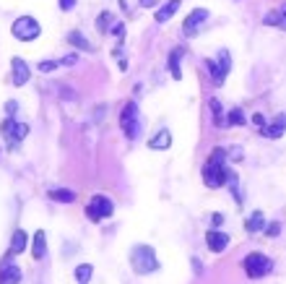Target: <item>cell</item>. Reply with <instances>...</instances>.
Instances as JSON below:
<instances>
[{"mask_svg":"<svg viewBox=\"0 0 286 284\" xmlns=\"http://www.w3.org/2000/svg\"><path fill=\"white\" fill-rule=\"evenodd\" d=\"M224 159H226L224 149H216V151L208 157V162L203 164V180H206L208 188H221V185L229 180V175H232V172L226 170Z\"/></svg>","mask_w":286,"mask_h":284,"instance_id":"cell-1","label":"cell"},{"mask_svg":"<svg viewBox=\"0 0 286 284\" xmlns=\"http://www.w3.org/2000/svg\"><path fill=\"white\" fill-rule=\"evenodd\" d=\"M130 263L138 274H154L159 269V261H156V253L149 245H135L130 250Z\"/></svg>","mask_w":286,"mask_h":284,"instance_id":"cell-2","label":"cell"},{"mask_svg":"<svg viewBox=\"0 0 286 284\" xmlns=\"http://www.w3.org/2000/svg\"><path fill=\"white\" fill-rule=\"evenodd\" d=\"M13 36L16 39H21V42H32V39H36L39 36V21H36L34 16H21V18H16L13 21Z\"/></svg>","mask_w":286,"mask_h":284,"instance_id":"cell-3","label":"cell"},{"mask_svg":"<svg viewBox=\"0 0 286 284\" xmlns=\"http://www.w3.org/2000/svg\"><path fill=\"white\" fill-rule=\"evenodd\" d=\"M242 266H245V271H247V277L260 279V277H265V274L273 269V261L268 258V255H263V253H250V255L242 261Z\"/></svg>","mask_w":286,"mask_h":284,"instance_id":"cell-4","label":"cell"},{"mask_svg":"<svg viewBox=\"0 0 286 284\" xmlns=\"http://www.w3.org/2000/svg\"><path fill=\"white\" fill-rule=\"evenodd\" d=\"M0 131H3V139H5V143L13 149V146H18V143H21V141L26 139V136H29V125L16 123L13 117H8V120H5L3 125H0Z\"/></svg>","mask_w":286,"mask_h":284,"instance_id":"cell-5","label":"cell"},{"mask_svg":"<svg viewBox=\"0 0 286 284\" xmlns=\"http://www.w3.org/2000/svg\"><path fill=\"white\" fill-rule=\"evenodd\" d=\"M112 212H115V206H112V201H109L107 196H94L89 201V206H86V216L91 219V222L112 216Z\"/></svg>","mask_w":286,"mask_h":284,"instance_id":"cell-6","label":"cell"},{"mask_svg":"<svg viewBox=\"0 0 286 284\" xmlns=\"http://www.w3.org/2000/svg\"><path fill=\"white\" fill-rule=\"evenodd\" d=\"M120 125H123V133L127 136V139H135L138 136V107L133 105V102H127L125 107H123V115H120Z\"/></svg>","mask_w":286,"mask_h":284,"instance_id":"cell-7","label":"cell"},{"mask_svg":"<svg viewBox=\"0 0 286 284\" xmlns=\"http://www.w3.org/2000/svg\"><path fill=\"white\" fill-rule=\"evenodd\" d=\"M206 66L211 71V76H214V84L221 86V84H224V78H226V73H229V68H232V58H229L226 50H221L219 52V63L216 60H208Z\"/></svg>","mask_w":286,"mask_h":284,"instance_id":"cell-8","label":"cell"},{"mask_svg":"<svg viewBox=\"0 0 286 284\" xmlns=\"http://www.w3.org/2000/svg\"><path fill=\"white\" fill-rule=\"evenodd\" d=\"M206 18H208V11H206V8H195V11L188 16V21H185V26H182V32H185L188 36H192V34H195L200 26H203V21H206Z\"/></svg>","mask_w":286,"mask_h":284,"instance_id":"cell-9","label":"cell"},{"mask_svg":"<svg viewBox=\"0 0 286 284\" xmlns=\"http://www.w3.org/2000/svg\"><path fill=\"white\" fill-rule=\"evenodd\" d=\"M11 68H13V78H11V84L13 86H24L26 81H29V66H26V63L21 60V58H13L11 60Z\"/></svg>","mask_w":286,"mask_h":284,"instance_id":"cell-10","label":"cell"},{"mask_svg":"<svg viewBox=\"0 0 286 284\" xmlns=\"http://www.w3.org/2000/svg\"><path fill=\"white\" fill-rule=\"evenodd\" d=\"M206 243H208V248L214 253H221V250H226V245H229V235L221 232V230H208Z\"/></svg>","mask_w":286,"mask_h":284,"instance_id":"cell-11","label":"cell"},{"mask_svg":"<svg viewBox=\"0 0 286 284\" xmlns=\"http://www.w3.org/2000/svg\"><path fill=\"white\" fill-rule=\"evenodd\" d=\"M260 133H263V136H268V139H281V136L286 133V115H279L271 125H265Z\"/></svg>","mask_w":286,"mask_h":284,"instance_id":"cell-12","label":"cell"},{"mask_svg":"<svg viewBox=\"0 0 286 284\" xmlns=\"http://www.w3.org/2000/svg\"><path fill=\"white\" fill-rule=\"evenodd\" d=\"M149 146H151L154 151H164V149H169V146H172V133L167 131V128H161V131H159V133H156L154 139L149 141Z\"/></svg>","mask_w":286,"mask_h":284,"instance_id":"cell-13","label":"cell"},{"mask_svg":"<svg viewBox=\"0 0 286 284\" xmlns=\"http://www.w3.org/2000/svg\"><path fill=\"white\" fill-rule=\"evenodd\" d=\"M177 11H180V0H169L167 5H161L159 11H156V21H159V24L169 21V18H172L174 13H177Z\"/></svg>","mask_w":286,"mask_h":284,"instance_id":"cell-14","label":"cell"},{"mask_svg":"<svg viewBox=\"0 0 286 284\" xmlns=\"http://www.w3.org/2000/svg\"><path fill=\"white\" fill-rule=\"evenodd\" d=\"M21 282V269L18 266H5L0 271V284H18Z\"/></svg>","mask_w":286,"mask_h":284,"instance_id":"cell-15","label":"cell"},{"mask_svg":"<svg viewBox=\"0 0 286 284\" xmlns=\"http://www.w3.org/2000/svg\"><path fill=\"white\" fill-rule=\"evenodd\" d=\"M32 253H34V258H36V261H42V258H44V253H47V243H44V232H42V230L34 235Z\"/></svg>","mask_w":286,"mask_h":284,"instance_id":"cell-16","label":"cell"},{"mask_svg":"<svg viewBox=\"0 0 286 284\" xmlns=\"http://www.w3.org/2000/svg\"><path fill=\"white\" fill-rule=\"evenodd\" d=\"M180 58H182V50H172L169 52V73L174 81L182 78V71H180Z\"/></svg>","mask_w":286,"mask_h":284,"instance_id":"cell-17","label":"cell"},{"mask_svg":"<svg viewBox=\"0 0 286 284\" xmlns=\"http://www.w3.org/2000/svg\"><path fill=\"white\" fill-rule=\"evenodd\" d=\"M52 201H60V204H70V201H76V193L73 190H68V188H55V190H50L47 193Z\"/></svg>","mask_w":286,"mask_h":284,"instance_id":"cell-18","label":"cell"},{"mask_svg":"<svg viewBox=\"0 0 286 284\" xmlns=\"http://www.w3.org/2000/svg\"><path fill=\"white\" fill-rule=\"evenodd\" d=\"M26 240H29L26 232L24 230H16L13 232V240H11V253H24L26 250Z\"/></svg>","mask_w":286,"mask_h":284,"instance_id":"cell-19","label":"cell"},{"mask_svg":"<svg viewBox=\"0 0 286 284\" xmlns=\"http://www.w3.org/2000/svg\"><path fill=\"white\" fill-rule=\"evenodd\" d=\"M245 230H247V232H260V230H265V224H263V214H260V212H255V214L245 222Z\"/></svg>","mask_w":286,"mask_h":284,"instance_id":"cell-20","label":"cell"},{"mask_svg":"<svg viewBox=\"0 0 286 284\" xmlns=\"http://www.w3.org/2000/svg\"><path fill=\"white\" fill-rule=\"evenodd\" d=\"M226 123H229V125H245V115H242V109H239V107L229 109V115H226Z\"/></svg>","mask_w":286,"mask_h":284,"instance_id":"cell-21","label":"cell"},{"mask_svg":"<svg viewBox=\"0 0 286 284\" xmlns=\"http://www.w3.org/2000/svg\"><path fill=\"white\" fill-rule=\"evenodd\" d=\"M211 112H214V120L219 128H226V120L221 117V105H219V99H211Z\"/></svg>","mask_w":286,"mask_h":284,"instance_id":"cell-22","label":"cell"},{"mask_svg":"<svg viewBox=\"0 0 286 284\" xmlns=\"http://www.w3.org/2000/svg\"><path fill=\"white\" fill-rule=\"evenodd\" d=\"M70 42H73V44H76V47H81V50H86V52L91 50V44L86 42V36H84V34H81V32H70Z\"/></svg>","mask_w":286,"mask_h":284,"instance_id":"cell-23","label":"cell"},{"mask_svg":"<svg viewBox=\"0 0 286 284\" xmlns=\"http://www.w3.org/2000/svg\"><path fill=\"white\" fill-rule=\"evenodd\" d=\"M91 271H94V269H91L89 263H81V266L76 269V279H78L81 284H86V282L91 279Z\"/></svg>","mask_w":286,"mask_h":284,"instance_id":"cell-24","label":"cell"},{"mask_svg":"<svg viewBox=\"0 0 286 284\" xmlns=\"http://www.w3.org/2000/svg\"><path fill=\"white\" fill-rule=\"evenodd\" d=\"M263 24H265V26H279V24H281V13H279V11L268 13V16L263 18Z\"/></svg>","mask_w":286,"mask_h":284,"instance_id":"cell-25","label":"cell"},{"mask_svg":"<svg viewBox=\"0 0 286 284\" xmlns=\"http://www.w3.org/2000/svg\"><path fill=\"white\" fill-rule=\"evenodd\" d=\"M109 21H112V13H107V11H104V13L99 16V24H96V26H99V32H107V29H109Z\"/></svg>","mask_w":286,"mask_h":284,"instance_id":"cell-26","label":"cell"},{"mask_svg":"<svg viewBox=\"0 0 286 284\" xmlns=\"http://www.w3.org/2000/svg\"><path fill=\"white\" fill-rule=\"evenodd\" d=\"M265 235H268V237H279V235H281V224H279V222L268 224V227H265Z\"/></svg>","mask_w":286,"mask_h":284,"instance_id":"cell-27","label":"cell"},{"mask_svg":"<svg viewBox=\"0 0 286 284\" xmlns=\"http://www.w3.org/2000/svg\"><path fill=\"white\" fill-rule=\"evenodd\" d=\"M55 68H58V63H52V60L39 63V71H42V73H50V71H55Z\"/></svg>","mask_w":286,"mask_h":284,"instance_id":"cell-28","label":"cell"},{"mask_svg":"<svg viewBox=\"0 0 286 284\" xmlns=\"http://www.w3.org/2000/svg\"><path fill=\"white\" fill-rule=\"evenodd\" d=\"M253 123H255L257 131H263V128H265V117L263 115H253Z\"/></svg>","mask_w":286,"mask_h":284,"instance_id":"cell-29","label":"cell"},{"mask_svg":"<svg viewBox=\"0 0 286 284\" xmlns=\"http://www.w3.org/2000/svg\"><path fill=\"white\" fill-rule=\"evenodd\" d=\"M78 63V55H65V58H63V66H76Z\"/></svg>","mask_w":286,"mask_h":284,"instance_id":"cell-30","label":"cell"},{"mask_svg":"<svg viewBox=\"0 0 286 284\" xmlns=\"http://www.w3.org/2000/svg\"><path fill=\"white\" fill-rule=\"evenodd\" d=\"M229 157H232L234 162H239V159H242V149H237V146H234V149L229 151Z\"/></svg>","mask_w":286,"mask_h":284,"instance_id":"cell-31","label":"cell"},{"mask_svg":"<svg viewBox=\"0 0 286 284\" xmlns=\"http://www.w3.org/2000/svg\"><path fill=\"white\" fill-rule=\"evenodd\" d=\"M73 5H76V0H60V8H63V11H70Z\"/></svg>","mask_w":286,"mask_h":284,"instance_id":"cell-32","label":"cell"},{"mask_svg":"<svg viewBox=\"0 0 286 284\" xmlns=\"http://www.w3.org/2000/svg\"><path fill=\"white\" fill-rule=\"evenodd\" d=\"M16 109H18L16 102H8V105H5V112H8V115H16Z\"/></svg>","mask_w":286,"mask_h":284,"instance_id":"cell-33","label":"cell"},{"mask_svg":"<svg viewBox=\"0 0 286 284\" xmlns=\"http://www.w3.org/2000/svg\"><path fill=\"white\" fill-rule=\"evenodd\" d=\"M141 5H143V8H154L156 0H141Z\"/></svg>","mask_w":286,"mask_h":284,"instance_id":"cell-34","label":"cell"},{"mask_svg":"<svg viewBox=\"0 0 286 284\" xmlns=\"http://www.w3.org/2000/svg\"><path fill=\"white\" fill-rule=\"evenodd\" d=\"M279 13H281V16H286V3L281 5V11H279Z\"/></svg>","mask_w":286,"mask_h":284,"instance_id":"cell-35","label":"cell"}]
</instances>
